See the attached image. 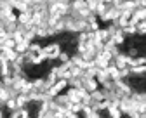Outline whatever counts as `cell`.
<instances>
[{
	"label": "cell",
	"instance_id": "6da1fadb",
	"mask_svg": "<svg viewBox=\"0 0 146 118\" xmlns=\"http://www.w3.org/2000/svg\"><path fill=\"white\" fill-rule=\"evenodd\" d=\"M61 50H63V47H61V44H58L56 40H54V42H49V44H45V45H42V54L45 56V59H58V56H59Z\"/></svg>",
	"mask_w": 146,
	"mask_h": 118
},
{
	"label": "cell",
	"instance_id": "7a4b0ae2",
	"mask_svg": "<svg viewBox=\"0 0 146 118\" xmlns=\"http://www.w3.org/2000/svg\"><path fill=\"white\" fill-rule=\"evenodd\" d=\"M52 103L56 104L59 109H66L68 111V108H70V99H68V95L64 94V92H61V94H58V95H54L52 97Z\"/></svg>",
	"mask_w": 146,
	"mask_h": 118
},
{
	"label": "cell",
	"instance_id": "3957f363",
	"mask_svg": "<svg viewBox=\"0 0 146 118\" xmlns=\"http://www.w3.org/2000/svg\"><path fill=\"white\" fill-rule=\"evenodd\" d=\"M26 52L31 56V59L36 57V56H42V44H40V40H33V42H30Z\"/></svg>",
	"mask_w": 146,
	"mask_h": 118
},
{
	"label": "cell",
	"instance_id": "277c9868",
	"mask_svg": "<svg viewBox=\"0 0 146 118\" xmlns=\"http://www.w3.org/2000/svg\"><path fill=\"white\" fill-rule=\"evenodd\" d=\"M82 89L85 90V92H94V90H98L99 89V84L96 82V78H87V80H84V85H82Z\"/></svg>",
	"mask_w": 146,
	"mask_h": 118
},
{
	"label": "cell",
	"instance_id": "5b68a950",
	"mask_svg": "<svg viewBox=\"0 0 146 118\" xmlns=\"http://www.w3.org/2000/svg\"><path fill=\"white\" fill-rule=\"evenodd\" d=\"M28 115H30V113H28L26 108H16V109L9 111V116H7V118H26Z\"/></svg>",
	"mask_w": 146,
	"mask_h": 118
},
{
	"label": "cell",
	"instance_id": "8992f818",
	"mask_svg": "<svg viewBox=\"0 0 146 118\" xmlns=\"http://www.w3.org/2000/svg\"><path fill=\"white\" fill-rule=\"evenodd\" d=\"M131 76H146V64L141 66H131Z\"/></svg>",
	"mask_w": 146,
	"mask_h": 118
},
{
	"label": "cell",
	"instance_id": "52a82bcc",
	"mask_svg": "<svg viewBox=\"0 0 146 118\" xmlns=\"http://www.w3.org/2000/svg\"><path fill=\"white\" fill-rule=\"evenodd\" d=\"M14 99H16V104H17V108H26V104L30 103V99H28V97L21 92V94H17L16 97H14Z\"/></svg>",
	"mask_w": 146,
	"mask_h": 118
},
{
	"label": "cell",
	"instance_id": "ba28073f",
	"mask_svg": "<svg viewBox=\"0 0 146 118\" xmlns=\"http://www.w3.org/2000/svg\"><path fill=\"white\" fill-rule=\"evenodd\" d=\"M31 21V14L30 12H17V23L19 25H28Z\"/></svg>",
	"mask_w": 146,
	"mask_h": 118
},
{
	"label": "cell",
	"instance_id": "9c48e42d",
	"mask_svg": "<svg viewBox=\"0 0 146 118\" xmlns=\"http://www.w3.org/2000/svg\"><path fill=\"white\" fill-rule=\"evenodd\" d=\"M28 45H30V44H28V42H25V40H23V42H16L14 50H16L17 54H25V52L28 50Z\"/></svg>",
	"mask_w": 146,
	"mask_h": 118
},
{
	"label": "cell",
	"instance_id": "30bf717a",
	"mask_svg": "<svg viewBox=\"0 0 146 118\" xmlns=\"http://www.w3.org/2000/svg\"><path fill=\"white\" fill-rule=\"evenodd\" d=\"M84 2H85L87 9H89L90 12L96 14V9H98V5H99V0H84Z\"/></svg>",
	"mask_w": 146,
	"mask_h": 118
},
{
	"label": "cell",
	"instance_id": "8fae6325",
	"mask_svg": "<svg viewBox=\"0 0 146 118\" xmlns=\"http://www.w3.org/2000/svg\"><path fill=\"white\" fill-rule=\"evenodd\" d=\"M16 108H17L16 99H14V97H9V99L5 101V111H12V109H16Z\"/></svg>",
	"mask_w": 146,
	"mask_h": 118
},
{
	"label": "cell",
	"instance_id": "7c38bea8",
	"mask_svg": "<svg viewBox=\"0 0 146 118\" xmlns=\"http://www.w3.org/2000/svg\"><path fill=\"white\" fill-rule=\"evenodd\" d=\"M56 61H58V64H61V63H68V61H70V54H68V52H64V50H61Z\"/></svg>",
	"mask_w": 146,
	"mask_h": 118
},
{
	"label": "cell",
	"instance_id": "4fadbf2b",
	"mask_svg": "<svg viewBox=\"0 0 146 118\" xmlns=\"http://www.w3.org/2000/svg\"><path fill=\"white\" fill-rule=\"evenodd\" d=\"M68 111H71V113H80L82 111V104L80 103H70V108H68Z\"/></svg>",
	"mask_w": 146,
	"mask_h": 118
},
{
	"label": "cell",
	"instance_id": "5bb4252c",
	"mask_svg": "<svg viewBox=\"0 0 146 118\" xmlns=\"http://www.w3.org/2000/svg\"><path fill=\"white\" fill-rule=\"evenodd\" d=\"M66 118H80V116H78L77 113H71V111H68V113H66Z\"/></svg>",
	"mask_w": 146,
	"mask_h": 118
}]
</instances>
